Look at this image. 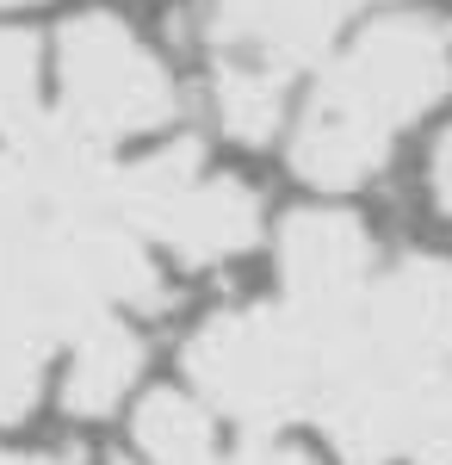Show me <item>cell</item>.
I'll return each instance as SVG.
<instances>
[{
  "mask_svg": "<svg viewBox=\"0 0 452 465\" xmlns=\"http://www.w3.org/2000/svg\"><path fill=\"white\" fill-rule=\"evenodd\" d=\"M452 87V50L427 19H378L316 81L291 162L310 186H366L384 168L403 124L440 106Z\"/></svg>",
  "mask_w": 452,
  "mask_h": 465,
  "instance_id": "cell-1",
  "label": "cell"
},
{
  "mask_svg": "<svg viewBox=\"0 0 452 465\" xmlns=\"http://www.w3.org/2000/svg\"><path fill=\"white\" fill-rule=\"evenodd\" d=\"M322 329L304 322L285 298L211 317L186 341V372L211 410L236 416L248 434H273L298 410H310L322 379Z\"/></svg>",
  "mask_w": 452,
  "mask_h": 465,
  "instance_id": "cell-2",
  "label": "cell"
},
{
  "mask_svg": "<svg viewBox=\"0 0 452 465\" xmlns=\"http://www.w3.org/2000/svg\"><path fill=\"white\" fill-rule=\"evenodd\" d=\"M56 87H63V118L93 143H124L142 131H162L180 106L168 69L142 50V37L118 13H81L63 25Z\"/></svg>",
  "mask_w": 452,
  "mask_h": 465,
  "instance_id": "cell-3",
  "label": "cell"
},
{
  "mask_svg": "<svg viewBox=\"0 0 452 465\" xmlns=\"http://www.w3.org/2000/svg\"><path fill=\"white\" fill-rule=\"evenodd\" d=\"M279 280L285 304L322 335L348 329L359 317V298L372 286V236L359 217L341 212H298L279 230Z\"/></svg>",
  "mask_w": 452,
  "mask_h": 465,
  "instance_id": "cell-4",
  "label": "cell"
},
{
  "mask_svg": "<svg viewBox=\"0 0 452 465\" xmlns=\"http://www.w3.org/2000/svg\"><path fill=\"white\" fill-rule=\"evenodd\" d=\"M359 335L390 366H452V267L409 254L378 273L359 304Z\"/></svg>",
  "mask_w": 452,
  "mask_h": 465,
  "instance_id": "cell-5",
  "label": "cell"
},
{
  "mask_svg": "<svg viewBox=\"0 0 452 465\" xmlns=\"http://www.w3.org/2000/svg\"><path fill=\"white\" fill-rule=\"evenodd\" d=\"M124 223L137 236H155L168 254L205 267V261H230V254L254 249V236H260V199L230 174H217V180L192 174L186 186L137 205Z\"/></svg>",
  "mask_w": 452,
  "mask_h": 465,
  "instance_id": "cell-6",
  "label": "cell"
},
{
  "mask_svg": "<svg viewBox=\"0 0 452 465\" xmlns=\"http://www.w3.org/2000/svg\"><path fill=\"white\" fill-rule=\"evenodd\" d=\"M348 6H372V0H217L205 32L223 56L291 74V69H310L329 50Z\"/></svg>",
  "mask_w": 452,
  "mask_h": 465,
  "instance_id": "cell-7",
  "label": "cell"
},
{
  "mask_svg": "<svg viewBox=\"0 0 452 465\" xmlns=\"http://www.w3.org/2000/svg\"><path fill=\"white\" fill-rule=\"evenodd\" d=\"M137 366H142L137 335L118 317H93L74 335V360H69V379H63L69 416H105L118 397L137 385Z\"/></svg>",
  "mask_w": 452,
  "mask_h": 465,
  "instance_id": "cell-8",
  "label": "cell"
},
{
  "mask_svg": "<svg viewBox=\"0 0 452 465\" xmlns=\"http://www.w3.org/2000/svg\"><path fill=\"white\" fill-rule=\"evenodd\" d=\"M217 118L236 143H267L285 118V74L267 63L223 56L217 63Z\"/></svg>",
  "mask_w": 452,
  "mask_h": 465,
  "instance_id": "cell-9",
  "label": "cell"
},
{
  "mask_svg": "<svg viewBox=\"0 0 452 465\" xmlns=\"http://www.w3.org/2000/svg\"><path fill=\"white\" fill-rule=\"evenodd\" d=\"M137 440L155 465H211L217 460V434H211L205 403L180 391H155L137 410Z\"/></svg>",
  "mask_w": 452,
  "mask_h": 465,
  "instance_id": "cell-10",
  "label": "cell"
},
{
  "mask_svg": "<svg viewBox=\"0 0 452 465\" xmlns=\"http://www.w3.org/2000/svg\"><path fill=\"white\" fill-rule=\"evenodd\" d=\"M44 118L37 94V37L19 25H0V137H19Z\"/></svg>",
  "mask_w": 452,
  "mask_h": 465,
  "instance_id": "cell-11",
  "label": "cell"
},
{
  "mask_svg": "<svg viewBox=\"0 0 452 465\" xmlns=\"http://www.w3.org/2000/svg\"><path fill=\"white\" fill-rule=\"evenodd\" d=\"M37 366H44L37 354L0 348V422H19V416L37 403V385H44V372H37Z\"/></svg>",
  "mask_w": 452,
  "mask_h": 465,
  "instance_id": "cell-12",
  "label": "cell"
},
{
  "mask_svg": "<svg viewBox=\"0 0 452 465\" xmlns=\"http://www.w3.org/2000/svg\"><path fill=\"white\" fill-rule=\"evenodd\" d=\"M211 465H310V460H304L298 447H279L273 434H248L236 453H217Z\"/></svg>",
  "mask_w": 452,
  "mask_h": 465,
  "instance_id": "cell-13",
  "label": "cell"
},
{
  "mask_svg": "<svg viewBox=\"0 0 452 465\" xmlns=\"http://www.w3.org/2000/svg\"><path fill=\"white\" fill-rule=\"evenodd\" d=\"M427 180H434V205L452 217V131H440V143L427 155Z\"/></svg>",
  "mask_w": 452,
  "mask_h": 465,
  "instance_id": "cell-14",
  "label": "cell"
},
{
  "mask_svg": "<svg viewBox=\"0 0 452 465\" xmlns=\"http://www.w3.org/2000/svg\"><path fill=\"white\" fill-rule=\"evenodd\" d=\"M0 465H74V460H44V453H0Z\"/></svg>",
  "mask_w": 452,
  "mask_h": 465,
  "instance_id": "cell-15",
  "label": "cell"
},
{
  "mask_svg": "<svg viewBox=\"0 0 452 465\" xmlns=\"http://www.w3.org/2000/svg\"><path fill=\"white\" fill-rule=\"evenodd\" d=\"M0 6H32V0H0Z\"/></svg>",
  "mask_w": 452,
  "mask_h": 465,
  "instance_id": "cell-16",
  "label": "cell"
},
{
  "mask_svg": "<svg viewBox=\"0 0 452 465\" xmlns=\"http://www.w3.org/2000/svg\"><path fill=\"white\" fill-rule=\"evenodd\" d=\"M118 465H124V460H118Z\"/></svg>",
  "mask_w": 452,
  "mask_h": 465,
  "instance_id": "cell-17",
  "label": "cell"
}]
</instances>
